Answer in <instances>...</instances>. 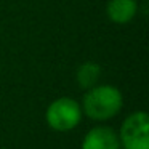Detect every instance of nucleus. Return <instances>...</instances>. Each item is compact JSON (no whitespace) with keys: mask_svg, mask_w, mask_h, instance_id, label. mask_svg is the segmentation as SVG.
<instances>
[{"mask_svg":"<svg viewBox=\"0 0 149 149\" xmlns=\"http://www.w3.org/2000/svg\"><path fill=\"white\" fill-rule=\"evenodd\" d=\"M136 0H109L106 5V15L109 21L116 24H127L136 16Z\"/></svg>","mask_w":149,"mask_h":149,"instance_id":"obj_5","label":"nucleus"},{"mask_svg":"<svg viewBox=\"0 0 149 149\" xmlns=\"http://www.w3.org/2000/svg\"><path fill=\"white\" fill-rule=\"evenodd\" d=\"M84 119L82 106L71 96H59L48 104L45 111V122L53 132L68 133L80 125Z\"/></svg>","mask_w":149,"mask_h":149,"instance_id":"obj_2","label":"nucleus"},{"mask_svg":"<svg viewBox=\"0 0 149 149\" xmlns=\"http://www.w3.org/2000/svg\"><path fill=\"white\" fill-rule=\"evenodd\" d=\"M120 149H149V116L146 111H135L123 119L119 132Z\"/></svg>","mask_w":149,"mask_h":149,"instance_id":"obj_3","label":"nucleus"},{"mask_svg":"<svg viewBox=\"0 0 149 149\" xmlns=\"http://www.w3.org/2000/svg\"><path fill=\"white\" fill-rule=\"evenodd\" d=\"M100 79H101V68L96 63L87 61V63H84V64H80L77 68L75 80H77V85L82 90H88V88L98 85Z\"/></svg>","mask_w":149,"mask_h":149,"instance_id":"obj_6","label":"nucleus"},{"mask_svg":"<svg viewBox=\"0 0 149 149\" xmlns=\"http://www.w3.org/2000/svg\"><path fill=\"white\" fill-rule=\"evenodd\" d=\"M2 149H10V148H2Z\"/></svg>","mask_w":149,"mask_h":149,"instance_id":"obj_7","label":"nucleus"},{"mask_svg":"<svg viewBox=\"0 0 149 149\" xmlns=\"http://www.w3.org/2000/svg\"><path fill=\"white\" fill-rule=\"evenodd\" d=\"M82 112L93 122H107L114 119L123 107V95L117 87L98 84L85 90L82 98Z\"/></svg>","mask_w":149,"mask_h":149,"instance_id":"obj_1","label":"nucleus"},{"mask_svg":"<svg viewBox=\"0 0 149 149\" xmlns=\"http://www.w3.org/2000/svg\"><path fill=\"white\" fill-rule=\"evenodd\" d=\"M80 149H120L117 132L107 125L91 127L82 138Z\"/></svg>","mask_w":149,"mask_h":149,"instance_id":"obj_4","label":"nucleus"}]
</instances>
